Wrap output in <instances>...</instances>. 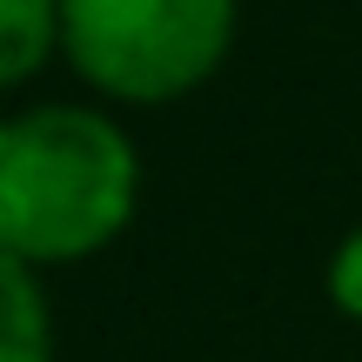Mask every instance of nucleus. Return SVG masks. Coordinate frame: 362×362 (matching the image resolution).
<instances>
[{"mask_svg":"<svg viewBox=\"0 0 362 362\" xmlns=\"http://www.w3.org/2000/svg\"><path fill=\"white\" fill-rule=\"evenodd\" d=\"M141 155L101 107L47 101L0 121V248L34 269L88 262L134 221Z\"/></svg>","mask_w":362,"mask_h":362,"instance_id":"nucleus-1","label":"nucleus"},{"mask_svg":"<svg viewBox=\"0 0 362 362\" xmlns=\"http://www.w3.org/2000/svg\"><path fill=\"white\" fill-rule=\"evenodd\" d=\"M235 47V0H61V54L94 94L161 107Z\"/></svg>","mask_w":362,"mask_h":362,"instance_id":"nucleus-2","label":"nucleus"},{"mask_svg":"<svg viewBox=\"0 0 362 362\" xmlns=\"http://www.w3.org/2000/svg\"><path fill=\"white\" fill-rule=\"evenodd\" d=\"M0 362H54V309L34 262L0 248Z\"/></svg>","mask_w":362,"mask_h":362,"instance_id":"nucleus-3","label":"nucleus"},{"mask_svg":"<svg viewBox=\"0 0 362 362\" xmlns=\"http://www.w3.org/2000/svg\"><path fill=\"white\" fill-rule=\"evenodd\" d=\"M61 54V0H0V88H21Z\"/></svg>","mask_w":362,"mask_h":362,"instance_id":"nucleus-4","label":"nucleus"},{"mask_svg":"<svg viewBox=\"0 0 362 362\" xmlns=\"http://www.w3.org/2000/svg\"><path fill=\"white\" fill-rule=\"evenodd\" d=\"M329 302H336L349 322H362V228H349L342 248L329 255Z\"/></svg>","mask_w":362,"mask_h":362,"instance_id":"nucleus-5","label":"nucleus"}]
</instances>
